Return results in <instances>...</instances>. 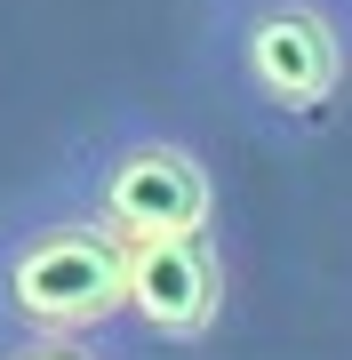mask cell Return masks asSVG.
Masks as SVG:
<instances>
[{
  "label": "cell",
  "instance_id": "6",
  "mask_svg": "<svg viewBox=\"0 0 352 360\" xmlns=\"http://www.w3.org/2000/svg\"><path fill=\"white\" fill-rule=\"evenodd\" d=\"M337 8H344V25H352V0H337Z\"/></svg>",
  "mask_w": 352,
  "mask_h": 360
},
{
  "label": "cell",
  "instance_id": "4",
  "mask_svg": "<svg viewBox=\"0 0 352 360\" xmlns=\"http://www.w3.org/2000/svg\"><path fill=\"white\" fill-rule=\"evenodd\" d=\"M120 328L136 345L193 352L209 345L224 304H233V264H224L216 232H144L129 240V272H120Z\"/></svg>",
  "mask_w": 352,
  "mask_h": 360
},
{
  "label": "cell",
  "instance_id": "5",
  "mask_svg": "<svg viewBox=\"0 0 352 360\" xmlns=\"http://www.w3.org/2000/svg\"><path fill=\"white\" fill-rule=\"evenodd\" d=\"M0 360H120V345H96V336H0Z\"/></svg>",
  "mask_w": 352,
  "mask_h": 360
},
{
  "label": "cell",
  "instance_id": "3",
  "mask_svg": "<svg viewBox=\"0 0 352 360\" xmlns=\"http://www.w3.org/2000/svg\"><path fill=\"white\" fill-rule=\"evenodd\" d=\"M48 193L89 208L105 232L144 240V232H216V168L193 136H176L169 120L112 112L96 136H80L56 160Z\"/></svg>",
  "mask_w": 352,
  "mask_h": 360
},
{
  "label": "cell",
  "instance_id": "1",
  "mask_svg": "<svg viewBox=\"0 0 352 360\" xmlns=\"http://www.w3.org/2000/svg\"><path fill=\"white\" fill-rule=\"evenodd\" d=\"M200 72L256 129L304 136L352 80V25L337 0H216L200 32Z\"/></svg>",
  "mask_w": 352,
  "mask_h": 360
},
{
  "label": "cell",
  "instance_id": "2",
  "mask_svg": "<svg viewBox=\"0 0 352 360\" xmlns=\"http://www.w3.org/2000/svg\"><path fill=\"white\" fill-rule=\"evenodd\" d=\"M120 272L129 240L105 232L65 193H40L0 217V336H96L129 345L120 328Z\"/></svg>",
  "mask_w": 352,
  "mask_h": 360
}]
</instances>
